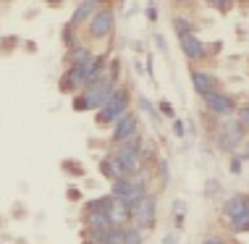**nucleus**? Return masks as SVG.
Segmentation results:
<instances>
[{"label":"nucleus","instance_id":"nucleus-1","mask_svg":"<svg viewBox=\"0 0 249 244\" xmlns=\"http://www.w3.org/2000/svg\"><path fill=\"white\" fill-rule=\"evenodd\" d=\"M116 92L113 90V81L110 79H97V81H92V84H87V90L82 94V100H76L73 103V108L76 111H92V108H103L107 100H110V94Z\"/></svg>","mask_w":249,"mask_h":244},{"label":"nucleus","instance_id":"nucleus-2","mask_svg":"<svg viewBox=\"0 0 249 244\" xmlns=\"http://www.w3.org/2000/svg\"><path fill=\"white\" fill-rule=\"evenodd\" d=\"M215 142H218L220 150H226V152H236L239 147L244 145V126H241L239 121L226 118L223 124H220L218 134H215Z\"/></svg>","mask_w":249,"mask_h":244},{"label":"nucleus","instance_id":"nucleus-3","mask_svg":"<svg viewBox=\"0 0 249 244\" xmlns=\"http://www.w3.org/2000/svg\"><path fill=\"white\" fill-rule=\"evenodd\" d=\"M126 108H129V92H126V90H116L110 94V100L100 108L97 124H116L118 118L126 116Z\"/></svg>","mask_w":249,"mask_h":244},{"label":"nucleus","instance_id":"nucleus-4","mask_svg":"<svg viewBox=\"0 0 249 244\" xmlns=\"http://www.w3.org/2000/svg\"><path fill=\"white\" fill-rule=\"evenodd\" d=\"M155 218H158V197H155V194H144L142 202H139L131 213V221H134L131 226H137L139 231H144V228L155 226Z\"/></svg>","mask_w":249,"mask_h":244},{"label":"nucleus","instance_id":"nucleus-5","mask_svg":"<svg viewBox=\"0 0 249 244\" xmlns=\"http://www.w3.org/2000/svg\"><path fill=\"white\" fill-rule=\"evenodd\" d=\"M205 105H207V111L210 113H215V116H231L233 111H236V103H233V97L231 94H226V92H210L205 97Z\"/></svg>","mask_w":249,"mask_h":244},{"label":"nucleus","instance_id":"nucleus-6","mask_svg":"<svg viewBox=\"0 0 249 244\" xmlns=\"http://www.w3.org/2000/svg\"><path fill=\"white\" fill-rule=\"evenodd\" d=\"M113 155H116V160L121 163V168H124L126 176H134V173H137V168H142V152L134 150V147L118 145Z\"/></svg>","mask_w":249,"mask_h":244},{"label":"nucleus","instance_id":"nucleus-7","mask_svg":"<svg viewBox=\"0 0 249 244\" xmlns=\"http://www.w3.org/2000/svg\"><path fill=\"white\" fill-rule=\"evenodd\" d=\"M113 21H116V16H113V11H110V8L97 11L95 16H92V21H89V35L95 37V39L107 37V35L113 32Z\"/></svg>","mask_w":249,"mask_h":244},{"label":"nucleus","instance_id":"nucleus-8","mask_svg":"<svg viewBox=\"0 0 249 244\" xmlns=\"http://www.w3.org/2000/svg\"><path fill=\"white\" fill-rule=\"evenodd\" d=\"M247 213H249V194H244V192L231 194V197L223 202V215L228 221H236V218H241V215H247Z\"/></svg>","mask_w":249,"mask_h":244},{"label":"nucleus","instance_id":"nucleus-9","mask_svg":"<svg viewBox=\"0 0 249 244\" xmlns=\"http://www.w3.org/2000/svg\"><path fill=\"white\" fill-rule=\"evenodd\" d=\"M139 131V121L134 113H126L124 118L116 121V129H113V142L116 145H121V142H126L129 137H134V134Z\"/></svg>","mask_w":249,"mask_h":244},{"label":"nucleus","instance_id":"nucleus-10","mask_svg":"<svg viewBox=\"0 0 249 244\" xmlns=\"http://www.w3.org/2000/svg\"><path fill=\"white\" fill-rule=\"evenodd\" d=\"M192 84H194V90H197L202 97H207L210 92H215V76L210 71H199V69H194L192 74Z\"/></svg>","mask_w":249,"mask_h":244},{"label":"nucleus","instance_id":"nucleus-11","mask_svg":"<svg viewBox=\"0 0 249 244\" xmlns=\"http://www.w3.org/2000/svg\"><path fill=\"white\" fill-rule=\"evenodd\" d=\"M178 42H181V50L186 53V58H189V60H202V58H205V53H207L205 45H202L194 35H181Z\"/></svg>","mask_w":249,"mask_h":244},{"label":"nucleus","instance_id":"nucleus-12","mask_svg":"<svg viewBox=\"0 0 249 244\" xmlns=\"http://www.w3.org/2000/svg\"><path fill=\"white\" fill-rule=\"evenodd\" d=\"M100 171H103L105 176H110V179L113 181H116V179H124V168H121V163L116 160V155H105V158H103V163H100Z\"/></svg>","mask_w":249,"mask_h":244},{"label":"nucleus","instance_id":"nucleus-13","mask_svg":"<svg viewBox=\"0 0 249 244\" xmlns=\"http://www.w3.org/2000/svg\"><path fill=\"white\" fill-rule=\"evenodd\" d=\"M134 187V179H131V176H124V179H116V181H113V197H124V194L126 192H129V189Z\"/></svg>","mask_w":249,"mask_h":244},{"label":"nucleus","instance_id":"nucleus-14","mask_svg":"<svg viewBox=\"0 0 249 244\" xmlns=\"http://www.w3.org/2000/svg\"><path fill=\"white\" fill-rule=\"evenodd\" d=\"M92 11H95V3H87V0H84V3L76 8V13L71 16V24H82L84 19H89V13H92Z\"/></svg>","mask_w":249,"mask_h":244},{"label":"nucleus","instance_id":"nucleus-15","mask_svg":"<svg viewBox=\"0 0 249 244\" xmlns=\"http://www.w3.org/2000/svg\"><path fill=\"white\" fill-rule=\"evenodd\" d=\"M124 244H142V231L137 226H126L124 228Z\"/></svg>","mask_w":249,"mask_h":244},{"label":"nucleus","instance_id":"nucleus-16","mask_svg":"<svg viewBox=\"0 0 249 244\" xmlns=\"http://www.w3.org/2000/svg\"><path fill=\"white\" fill-rule=\"evenodd\" d=\"M228 226H231L233 234H247V231H249V213L241 215V218H236V221H231Z\"/></svg>","mask_w":249,"mask_h":244},{"label":"nucleus","instance_id":"nucleus-17","mask_svg":"<svg viewBox=\"0 0 249 244\" xmlns=\"http://www.w3.org/2000/svg\"><path fill=\"white\" fill-rule=\"evenodd\" d=\"M92 56H89V50H87V47H76V50L71 53V60L73 63H84V60H89Z\"/></svg>","mask_w":249,"mask_h":244},{"label":"nucleus","instance_id":"nucleus-18","mask_svg":"<svg viewBox=\"0 0 249 244\" xmlns=\"http://www.w3.org/2000/svg\"><path fill=\"white\" fill-rule=\"evenodd\" d=\"M173 26H176L178 37H181V35H194V32H192V24L184 21V19H176V21H173Z\"/></svg>","mask_w":249,"mask_h":244},{"label":"nucleus","instance_id":"nucleus-19","mask_svg":"<svg viewBox=\"0 0 249 244\" xmlns=\"http://www.w3.org/2000/svg\"><path fill=\"white\" fill-rule=\"evenodd\" d=\"M239 124L244 126V131L249 129V105H241L239 108Z\"/></svg>","mask_w":249,"mask_h":244},{"label":"nucleus","instance_id":"nucleus-20","mask_svg":"<svg viewBox=\"0 0 249 244\" xmlns=\"http://www.w3.org/2000/svg\"><path fill=\"white\" fill-rule=\"evenodd\" d=\"M160 113L168 116V118H173V105L171 103H160Z\"/></svg>","mask_w":249,"mask_h":244},{"label":"nucleus","instance_id":"nucleus-21","mask_svg":"<svg viewBox=\"0 0 249 244\" xmlns=\"http://www.w3.org/2000/svg\"><path fill=\"white\" fill-rule=\"evenodd\" d=\"M228 168H231V173H239V171H241V158H231Z\"/></svg>","mask_w":249,"mask_h":244},{"label":"nucleus","instance_id":"nucleus-22","mask_svg":"<svg viewBox=\"0 0 249 244\" xmlns=\"http://www.w3.org/2000/svg\"><path fill=\"white\" fill-rule=\"evenodd\" d=\"M173 131H176V137H184V124H181L178 118L173 121Z\"/></svg>","mask_w":249,"mask_h":244},{"label":"nucleus","instance_id":"nucleus-23","mask_svg":"<svg viewBox=\"0 0 249 244\" xmlns=\"http://www.w3.org/2000/svg\"><path fill=\"white\" fill-rule=\"evenodd\" d=\"M207 3H210V5H215V8H226V5L231 3V0H207Z\"/></svg>","mask_w":249,"mask_h":244},{"label":"nucleus","instance_id":"nucleus-24","mask_svg":"<svg viewBox=\"0 0 249 244\" xmlns=\"http://www.w3.org/2000/svg\"><path fill=\"white\" fill-rule=\"evenodd\" d=\"M218 192H220V187L215 184V181H213V184H207V194H218Z\"/></svg>","mask_w":249,"mask_h":244},{"label":"nucleus","instance_id":"nucleus-25","mask_svg":"<svg viewBox=\"0 0 249 244\" xmlns=\"http://www.w3.org/2000/svg\"><path fill=\"white\" fill-rule=\"evenodd\" d=\"M202 244H223V239H218V236H207Z\"/></svg>","mask_w":249,"mask_h":244},{"label":"nucleus","instance_id":"nucleus-26","mask_svg":"<svg viewBox=\"0 0 249 244\" xmlns=\"http://www.w3.org/2000/svg\"><path fill=\"white\" fill-rule=\"evenodd\" d=\"M163 244H176V234H165V239Z\"/></svg>","mask_w":249,"mask_h":244},{"label":"nucleus","instance_id":"nucleus-27","mask_svg":"<svg viewBox=\"0 0 249 244\" xmlns=\"http://www.w3.org/2000/svg\"><path fill=\"white\" fill-rule=\"evenodd\" d=\"M241 160H249V142H247V147H244V155H241Z\"/></svg>","mask_w":249,"mask_h":244},{"label":"nucleus","instance_id":"nucleus-28","mask_svg":"<svg viewBox=\"0 0 249 244\" xmlns=\"http://www.w3.org/2000/svg\"><path fill=\"white\" fill-rule=\"evenodd\" d=\"M176 3H189V0H176Z\"/></svg>","mask_w":249,"mask_h":244},{"label":"nucleus","instance_id":"nucleus-29","mask_svg":"<svg viewBox=\"0 0 249 244\" xmlns=\"http://www.w3.org/2000/svg\"><path fill=\"white\" fill-rule=\"evenodd\" d=\"M87 3H95V0H87Z\"/></svg>","mask_w":249,"mask_h":244}]
</instances>
